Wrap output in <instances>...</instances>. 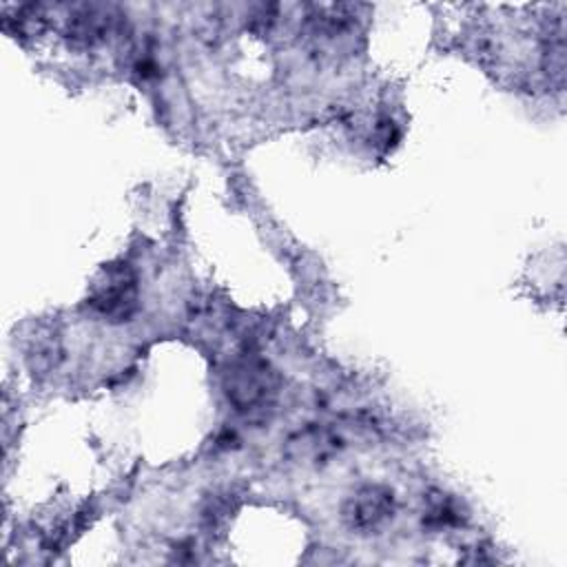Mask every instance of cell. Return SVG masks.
Masks as SVG:
<instances>
[{"label": "cell", "instance_id": "obj_2", "mask_svg": "<svg viewBox=\"0 0 567 567\" xmlns=\"http://www.w3.org/2000/svg\"><path fill=\"white\" fill-rule=\"evenodd\" d=\"M392 512V494L381 487H363L346 507V518L352 527H377Z\"/></svg>", "mask_w": 567, "mask_h": 567}, {"label": "cell", "instance_id": "obj_1", "mask_svg": "<svg viewBox=\"0 0 567 567\" xmlns=\"http://www.w3.org/2000/svg\"><path fill=\"white\" fill-rule=\"evenodd\" d=\"M135 277L128 268L117 266L104 270L102 281L95 284L93 295H91V306L111 317V319H124L135 310Z\"/></svg>", "mask_w": 567, "mask_h": 567}]
</instances>
